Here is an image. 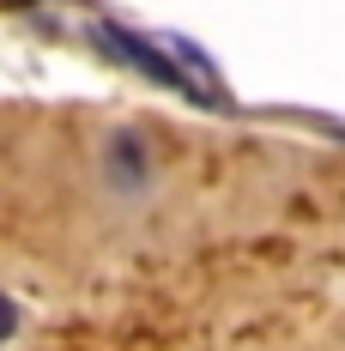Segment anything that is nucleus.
<instances>
[{
  "label": "nucleus",
  "instance_id": "2",
  "mask_svg": "<svg viewBox=\"0 0 345 351\" xmlns=\"http://www.w3.org/2000/svg\"><path fill=\"white\" fill-rule=\"evenodd\" d=\"M12 327H19V309H12V297H0V339H6Z\"/></svg>",
  "mask_w": 345,
  "mask_h": 351
},
{
  "label": "nucleus",
  "instance_id": "1",
  "mask_svg": "<svg viewBox=\"0 0 345 351\" xmlns=\"http://www.w3.org/2000/svg\"><path fill=\"white\" fill-rule=\"evenodd\" d=\"M91 43H97L104 55H115V61H128L134 73H145V79H158V85H170V91H188V97H200V85L176 67L158 43H145V36L128 31V25H91Z\"/></svg>",
  "mask_w": 345,
  "mask_h": 351
}]
</instances>
